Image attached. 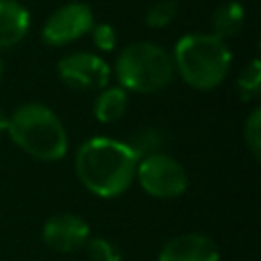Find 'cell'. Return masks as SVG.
Masks as SVG:
<instances>
[{"instance_id":"cell-14","label":"cell","mask_w":261,"mask_h":261,"mask_svg":"<svg viewBox=\"0 0 261 261\" xmlns=\"http://www.w3.org/2000/svg\"><path fill=\"white\" fill-rule=\"evenodd\" d=\"M234 90L243 102H253L261 94V63L259 59H251L239 73L234 82Z\"/></svg>"},{"instance_id":"cell-19","label":"cell","mask_w":261,"mask_h":261,"mask_svg":"<svg viewBox=\"0 0 261 261\" xmlns=\"http://www.w3.org/2000/svg\"><path fill=\"white\" fill-rule=\"evenodd\" d=\"M6 126H8V116L0 110V135H2V133H6Z\"/></svg>"},{"instance_id":"cell-11","label":"cell","mask_w":261,"mask_h":261,"mask_svg":"<svg viewBox=\"0 0 261 261\" xmlns=\"http://www.w3.org/2000/svg\"><path fill=\"white\" fill-rule=\"evenodd\" d=\"M128 108V92L120 86H106L94 100L92 112L94 118L102 124H112L126 114Z\"/></svg>"},{"instance_id":"cell-3","label":"cell","mask_w":261,"mask_h":261,"mask_svg":"<svg viewBox=\"0 0 261 261\" xmlns=\"http://www.w3.org/2000/svg\"><path fill=\"white\" fill-rule=\"evenodd\" d=\"M6 135L27 155L39 161H59L65 157L69 139L61 118L45 104L27 102L8 116Z\"/></svg>"},{"instance_id":"cell-20","label":"cell","mask_w":261,"mask_h":261,"mask_svg":"<svg viewBox=\"0 0 261 261\" xmlns=\"http://www.w3.org/2000/svg\"><path fill=\"white\" fill-rule=\"evenodd\" d=\"M0 77H2V61H0Z\"/></svg>"},{"instance_id":"cell-5","label":"cell","mask_w":261,"mask_h":261,"mask_svg":"<svg viewBox=\"0 0 261 261\" xmlns=\"http://www.w3.org/2000/svg\"><path fill=\"white\" fill-rule=\"evenodd\" d=\"M135 179L147 196L157 200H173L184 196L190 181L186 167L165 151L141 157L137 161Z\"/></svg>"},{"instance_id":"cell-1","label":"cell","mask_w":261,"mask_h":261,"mask_svg":"<svg viewBox=\"0 0 261 261\" xmlns=\"http://www.w3.org/2000/svg\"><path fill=\"white\" fill-rule=\"evenodd\" d=\"M137 161L139 157L124 141L92 137L77 147L73 169L90 194L110 200L122 196L133 186Z\"/></svg>"},{"instance_id":"cell-18","label":"cell","mask_w":261,"mask_h":261,"mask_svg":"<svg viewBox=\"0 0 261 261\" xmlns=\"http://www.w3.org/2000/svg\"><path fill=\"white\" fill-rule=\"evenodd\" d=\"M92 41H94V45L100 49V51H104V53H108V51H112L114 47H116V31H114V27L112 24H108V22H94V27H92Z\"/></svg>"},{"instance_id":"cell-10","label":"cell","mask_w":261,"mask_h":261,"mask_svg":"<svg viewBox=\"0 0 261 261\" xmlns=\"http://www.w3.org/2000/svg\"><path fill=\"white\" fill-rule=\"evenodd\" d=\"M31 27V14L18 0H0V49L18 45Z\"/></svg>"},{"instance_id":"cell-17","label":"cell","mask_w":261,"mask_h":261,"mask_svg":"<svg viewBox=\"0 0 261 261\" xmlns=\"http://www.w3.org/2000/svg\"><path fill=\"white\" fill-rule=\"evenodd\" d=\"M84 249L92 261H122L118 247L104 237H90Z\"/></svg>"},{"instance_id":"cell-16","label":"cell","mask_w":261,"mask_h":261,"mask_svg":"<svg viewBox=\"0 0 261 261\" xmlns=\"http://www.w3.org/2000/svg\"><path fill=\"white\" fill-rule=\"evenodd\" d=\"M243 139L253 159H261V108H253L243 126Z\"/></svg>"},{"instance_id":"cell-6","label":"cell","mask_w":261,"mask_h":261,"mask_svg":"<svg viewBox=\"0 0 261 261\" xmlns=\"http://www.w3.org/2000/svg\"><path fill=\"white\" fill-rule=\"evenodd\" d=\"M94 27V12L84 2H67L53 10L41 29L43 43L51 47H65L88 35Z\"/></svg>"},{"instance_id":"cell-12","label":"cell","mask_w":261,"mask_h":261,"mask_svg":"<svg viewBox=\"0 0 261 261\" xmlns=\"http://www.w3.org/2000/svg\"><path fill=\"white\" fill-rule=\"evenodd\" d=\"M210 22H212V35L220 37L222 41L230 39V37L239 35L241 29H243L245 8L234 0L222 2V4H218L214 8V12L210 16Z\"/></svg>"},{"instance_id":"cell-8","label":"cell","mask_w":261,"mask_h":261,"mask_svg":"<svg viewBox=\"0 0 261 261\" xmlns=\"http://www.w3.org/2000/svg\"><path fill=\"white\" fill-rule=\"evenodd\" d=\"M43 243L57 253H75L90 239L88 222L73 212H57L49 216L41 228Z\"/></svg>"},{"instance_id":"cell-13","label":"cell","mask_w":261,"mask_h":261,"mask_svg":"<svg viewBox=\"0 0 261 261\" xmlns=\"http://www.w3.org/2000/svg\"><path fill=\"white\" fill-rule=\"evenodd\" d=\"M124 143L141 159L145 155H151V153L161 151L163 149V143H165V135L157 126H143V128H137Z\"/></svg>"},{"instance_id":"cell-9","label":"cell","mask_w":261,"mask_h":261,"mask_svg":"<svg viewBox=\"0 0 261 261\" xmlns=\"http://www.w3.org/2000/svg\"><path fill=\"white\" fill-rule=\"evenodd\" d=\"M157 261H220V251L212 237L184 232L161 247Z\"/></svg>"},{"instance_id":"cell-2","label":"cell","mask_w":261,"mask_h":261,"mask_svg":"<svg viewBox=\"0 0 261 261\" xmlns=\"http://www.w3.org/2000/svg\"><path fill=\"white\" fill-rule=\"evenodd\" d=\"M173 69L194 90H214L230 69L232 53L220 37L212 33L184 35L171 53Z\"/></svg>"},{"instance_id":"cell-4","label":"cell","mask_w":261,"mask_h":261,"mask_svg":"<svg viewBox=\"0 0 261 261\" xmlns=\"http://www.w3.org/2000/svg\"><path fill=\"white\" fill-rule=\"evenodd\" d=\"M114 75L122 90L151 94L163 90L173 80L175 69L171 53L161 45L135 41L118 53L114 61Z\"/></svg>"},{"instance_id":"cell-15","label":"cell","mask_w":261,"mask_h":261,"mask_svg":"<svg viewBox=\"0 0 261 261\" xmlns=\"http://www.w3.org/2000/svg\"><path fill=\"white\" fill-rule=\"evenodd\" d=\"M177 16V2L175 0H157L145 12V22L151 29H165Z\"/></svg>"},{"instance_id":"cell-7","label":"cell","mask_w":261,"mask_h":261,"mask_svg":"<svg viewBox=\"0 0 261 261\" xmlns=\"http://www.w3.org/2000/svg\"><path fill=\"white\" fill-rule=\"evenodd\" d=\"M110 65L96 53L75 51L57 61L59 80L73 90H102L110 82Z\"/></svg>"}]
</instances>
